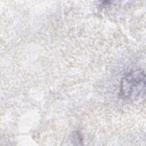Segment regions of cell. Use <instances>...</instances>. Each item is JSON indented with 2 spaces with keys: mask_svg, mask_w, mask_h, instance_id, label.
Listing matches in <instances>:
<instances>
[{
  "mask_svg": "<svg viewBox=\"0 0 146 146\" xmlns=\"http://www.w3.org/2000/svg\"><path fill=\"white\" fill-rule=\"evenodd\" d=\"M145 74L142 70L131 71L122 78L120 94L123 98L134 99L145 92Z\"/></svg>",
  "mask_w": 146,
  "mask_h": 146,
  "instance_id": "1",
  "label": "cell"
}]
</instances>
